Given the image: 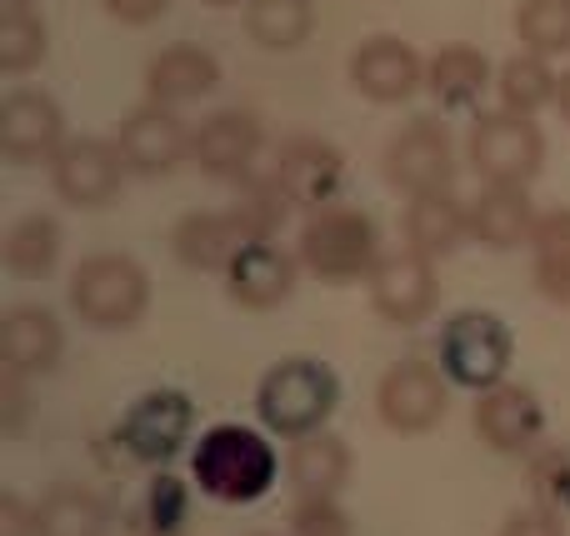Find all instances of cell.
Wrapping results in <instances>:
<instances>
[{
	"instance_id": "40",
	"label": "cell",
	"mask_w": 570,
	"mask_h": 536,
	"mask_svg": "<svg viewBox=\"0 0 570 536\" xmlns=\"http://www.w3.org/2000/svg\"><path fill=\"white\" fill-rule=\"evenodd\" d=\"M100 6H106L120 26H150V20H156L170 0H100Z\"/></svg>"
},
{
	"instance_id": "25",
	"label": "cell",
	"mask_w": 570,
	"mask_h": 536,
	"mask_svg": "<svg viewBox=\"0 0 570 536\" xmlns=\"http://www.w3.org/2000/svg\"><path fill=\"white\" fill-rule=\"evenodd\" d=\"M351 477V451H345L341 437H325V431H311V437L295 441L291 451V487L301 497H335Z\"/></svg>"
},
{
	"instance_id": "42",
	"label": "cell",
	"mask_w": 570,
	"mask_h": 536,
	"mask_svg": "<svg viewBox=\"0 0 570 536\" xmlns=\"http://www.w3.org/2000/svg\"><path fill=\"white\" fill-rule=\"evenodd\" d=\"M206 6H250V0H206Z\"/></svg>"
},
{
	"instance_id": "36",
	"label": "cell",
	"mask_w": 570,
	"mask_h": 536,
	"mask_svg": "<svg viewBox=\"0 0 570 536\" xmlns=\"http://www.w3.org/2000/svg\"><path fill=\"white\" fill-rule=\"evenodd\" d=\"M180 517H186V491H180V481L160 477L156 487H150V522H156L150 532H176Z\"/></svg>"
},
{
	"instance_id": "37",
	"label": "cell",
	"mask_w": 570,
	"mask_h": 536,
	"mask_svg": "<svg viewBox=\"0 0 570 536\" xmlns=\"http://www.w3.org/2000/svg\"><path fill=\"white\" fill-rule=\"evenodd\" d=\"M20 381H26L20 371H6V377H0V431H6V437H16V431L26 427V411H30Z\"/></svg>"
},
{
	"instance_id": "9",
	"label": "cell",
	"mask_w": 570,
	"mask_h": 536,
	"mask_svg": "<svg viewBox=\"0 0 570 536\" xmlns=\"http://www.w3.org/2000/svg\"><path fill=\"white\" fill-rule=\"evenodd\" d=\"M451 176H455V146L441 120H411L385 146V181L395 191H405V196L451 191Z\"/></svg>"
},
{
	"instance_id": "38",
	"label": "cell",
	"mask_w": 570,
	"mask_h": 536,
	"mask_svg": "<svg viewBox=\"0 0 570 536\" xmlns=\"http://www.w3.org/2000/svg\"><path fill=\"white\" fill-rule=\"evenodd\" d=\"M501 536H566V527H561V517H556L551 507H531V511L505 517Z\"/></svg>"
},
{
	"instance_id": "31",
	"label": "cell",
	"mask_w": 570,
	"mask_h": 536,
	"mask_svg": "<svg viewBox=\"0 0 570 536\" xmlns=\"http://www.w3.org/2000/svg\"><path fill=\"white\" fill-rule=\"evenodd\" d=\"M556 90H561V80H556V70L541 60V50H531V56H511L501 66V106L505 110L535 116L541 106L556 100Z\"/></svg>"
},
{
	"instance_id": "19",
	"label": "cell",
	"mask_w": 570,
	"mask_h": 536,
	"mask_svg": "<svg viewBox=\"0 0 570 536\" xmlns=\"http://www.w3.org/2000/svg\"><path fill=\"white\" fill-rule=\"evenodd\" d=\"M66 351V331L46 306H16L0 316V367L20 377H46Z\"/></svg>"
},
{
	"instance_id": "5",
	"label": "cell",
	"mask_w": 570,
	"mask_h": 536,
	"mask_svg": "<svg viewBox=\"0 0 570 536\" xmlns=\"http://www.w3.org/2000/svg\"><path fill=\"white\" fill-rule=\"evenodd\" d=\"M515 357L511 327L491 311H461V316L445 321L441 331V371L455 381V387L471 391H491L505 381Z\"/></svg>"
},
{
	"instance_id": "27",
	"label": "cell",
	"mask_w": 570,
	"mask_h": 536,
	"mask_svg": "<svg viewBox=\"0 0 570 536\" xmlns=\"http://www.w3.org/2000/svg\"><path fill=\"white\" fill-rule=\"evenodd\" d=\"M0 261L16 281H46L60 266V226L50 216H20L6 231Z\"/></svg>"
},
{
	"instance_id": "7",
	"label": "cell",
	"mask_w": 570,
	"mask_h": 536,
	"mask_svg": "<svg viewBox=\"0 0 570 536\" xmlns=\"http://www.w3.org/2000/svg\"><path fill=\"white\" fill-rule=\"evenodd\" d=\"M190 421H196V407H190L186 391H146L136 407L120 417L116 441L126 447L130 461H146V467H166L180 447L190 441Z\"/></svg>"
},
{
	"instance_id": "32",
	"label": "cell",
	"mask_w": 570,
	"mask_h": 536,
	"mask_svg": "<svg viewBox=\"0 0 570 536\" xmlns=\"http://www.w3.org/2000/svg\"><path fill=\"white\" fill-rule=\"evenodd\" d=\"M515 36L525 50H541V56L570 50V0H521Z\"/></svg>"
},
{
	"instance_id": "1",
	"label": "cell",
	"mask_w": 570,
	"mask_h": 536,
	"mask_svg": "<svg viewBox=\"0 0 570 536\" xmlns=\"http://www.w3.org/2000/svg\"><path fill=\"white\" fill-rule=\"evenodd\" d=\"M276 447H271L261 431L250 427H210L196 441V457H190V477L220 507H250L276 487Z\"/></svg>"
},
{
	"instance_id": "28",
	"label": "cell",
	"mask_w": 570,
	"mask_h": 536,
	"mask_svg": "<svg viewBox=\"0 0 570 536\" xmlns=\"http://www.w3.org/2000/svg\"><path fill=\"white\" fill-rule=\"evenodd\" d=\"M535 286H541L546 301L556 306H570V206H556L535 221Z\"/></svg>"
},
{
	"instance_id": "45",
	"label": "cell",
	"mask_w": 570,
	"mask_h": 536,
	"mask_svg": "<svg viewBox=\"0 0 570 536\" xmlns=\"http://www.w3.org/2000/svg\"><path fill=\"white\" fill-rule=\"evenodd\" d=\"M256 536H266V532H256Z\"/></svg>"
},
{
	"instance_id": "13",
	"label": "cell",
	"mask_w": 570,
	"mask_h": 536,
	"mask_svg": "<svg viewBox=\"0 0 570 536\" xmlns=\"http://www.w3.org/2000/svg\"><path fill=\"white\" fill-rule=\"evenodd\" d=\"M66 146V116L60 106L36 86H16L0 106V156L30 166V160H56Z\"/></svg>"
},
{
	"instance_id": "23",
	"label": "cell",
	"mask_w": 570,
	"mask_h": 536,
	"mask_svg": "<svg viewBox=\"0 0 570 536\" xmlns=\"http://www.w3.org/2000/svg\"><path fill=\"white\" fill-rule=\"evenodd\" d=\"M471 236V206L451 196V191H431V196H411L405 211V246H415L421 256H451L461 241Z\"/></svg>"
},
{
	"instance_id": "18",
	"label": "cell",
	"mask_w": 570,
	"mask_h": 536,
	"mask_svg": "<svg viewBox=\"0 0 570 536\" xmlns=\"http://www.w3.org/2000/svg\"><path fill=\"white\" fill-rule=\"evenodd\" d=\"M541 427H546L541 401L525 387H505L501 381V387L481 391V401H475V437L491 451H501V457H525L535 447V437H541Z\"/></svg>"
},
{
	"instance_id": "17",
	"label": "cell",
	"mask_w": 570,
	"mask_h": 536,
	"mask_svg": "<svg viewBox=\"0 0 570 536\" xmlns=\"http://www.w3.org/2000/svg\"><path fill=\"white\" fill-rule=\"evenodd\" d=\"M261 146H266V130H261V120L250 116V110H216V116H206L196 126V150H190V160H196L206 176L236 181V176H250Z\"/></svg>"
},
{
	"instance_id": "24",
	"label": "cell",
	"mask_w": 570,
	"mask_h": 536,
	"mask_svg": "<svg viewBox=\"0 0 570 536\" xmlns=\"http://www.w3.org/2000/svg\"><path fill=\"white\" fill-rule=\"evenodd\" d=\"M485 80H491V60H485V50L465 46V40H451L425 60V86L441 106H471L485 90Z\"/></svg>"
},
{
	"instance_id": "30",
	"label": "cell",
	"mask_w": 570,
	"mask_h": 536,
	"mask_svg": "<svg viewBox=\"0 0 570 536\" xmlns=\"http://www.w3.org/2000/svg\"><path fill=\"white\" fill-rule=\"evenodd\" d=\"M46 20L36 16V6H26V0H6V10H0V70L6 76H26V70H36L40 60H46Z\"/></svg>"
},
{
	"instance_id": "2",
	"label": "cell",
	"mask_w": 570,
	"mask_h": 536,
	"mask_svg": "<svg viewBox=\"0 0 570 536\" xmlns=\"http://www.w3.org/2000/svg\"><path fill=\"white\" fill-rule=\"evenodd\" d=\"M335 401H341L335 371L311 357H291V361H281V367H271L256 391L261 421H266L276 437H291V441L321 431L325 417L335 411Z\"/></svg>"
},
{
	"instance_id": "8",
	"label": "cell",
	"mask_w": 570,
	"mask_h": 536,
	"mask_svg": "<svg viewBox=\"0 0 570 536\" xmlns=\"http://www.w3.org/2000/svg\"><path fill=\"white\" fill-rule=\"evenodd\" d=\"M445 371L431 361H395L381 377L375 391V411L395 437H425V431L441 427L445 417Z\"/></svg>"
},
{
	"instance_id": "11",
	"label": "cell",
	"mask_w": 570,
	"mask_h": 536,
	"mask_svg": "<svg viewBox=\"0 0 570 536\" xmlns=\"http://www.w3.org/2000/svg\"><path fill=\"white\" fill-rule=\"evenodd\" d=\"M126 156H120L116 140H96V136H76L56 150L50 160V186L66 206H106L120 191L126 176Z\"/></svg>"
},
{
	"instance_id": "41",
	"label": "cell",
	"mask_w": 570,
	"mask_h": 536,
	"mask_svg": "<svg viewBox=\"0 0 570 536\" xmlns=\"http://www.w3.org/2000/svg\"><path fill=\"white\" fill-rule=\"evenodd\" d=\"M556 106H561V116L570 120V70L561 76V90H556Z\"/></svg>"
},
{
	"instance_id": "35",
	"label": "cell",
	"mask_w": 570,
	"mask_h": 536,
	"mask_svg": "<svg viewBox=\"0 0 570 536\" xmlns=\"http://www.w3.org/2000/svg\"><path fill=\"white\" fill-rule=\"evenodd\" d=\"M291 532L295 536H351V522L335 507V497H301Z\"/></svg>"
},
{
	"instance_id": "26",
	"label": "cell",
	"mask_w": 570,
	"mask_h": 536,
	"mask_svg": "<svg viewBox=\"0 0 570 536\" xmlns=\"http://www.w3.org/2000/svg\"><path fill=\"white\" fill-rule=\"evenodd\" d=\"M40 536H106L110 532V507L90 487H50L36 507Z\"/></svg>"
},
{
	"instance_id": "15",
	"label": "cell",
	"mask_w": 570,
	"mask_h": 536,
	"mask_svg": "<svg viewBox=\"0 0 570 536\" xmlns=\"http://www.w3.org/2000/svg\"><path fill=\"white\" fill-rule=\"evenodd\" d=\"M226 291L236 306L246 311H276L295 296V281H301V256L281 251L276 241H246V246L230 256V266L220 271Z\"/></svg>"
},
{
	"instance_id": "10",
	"label": "cell",
	"mask_w": 570,
	"mask_h": 536,
	"mask_svg": "<svg viewBox=\"0 0 570 536\" xmlns=\"http://www.w3.org/2000/svg\"><path fill=\"white\" fill-rule=\"evenodd\" d=\"M116 146H120V156H126V166L140 170V176H170L180 160H190L196 130H190L170 106H156V100H150V106L130 110V116L120 120Z\"/></svg>"
},
{
	"instance_id": "12",
	"label": "cell",
	"mask_w": 570,
	"mask_h": 536,
	"mask_svg": "<svg viewBox=\"0 0 570 536\" xmlns=\"http://www.w3.org/2000/svg\"><path fill=\"white\" fill-rule=\"evenodd\" d=\"M365 281H371V306L381 311L385 321H395V327L425 321L435 311V301H441V281H435L431 256H421L415 246L395 251V256H381Z\"/></svg>"
},
{
	"instance_id": "21",
	"label": "cell",
	"mask_w": 570,
	"mask_h": 536,
	"mask_svg": "<svg viewBox=\"0 0 570 536\" xmlns=\"http://www.w3.org/2000/svg\"><path fill=\"white\" fill-rule=\"evenodd\" d=\"M246 246V231L230 211H190L170 231V251L186 271H226L230 256Z\"/></svg>"
},
{
	"instance_id": "44",
	"label": "cell",
	"mask_w": 570,
	"mask_h": 536,
	"mask_svg": "<svg viewBox=\"0 0 570 536\" xmlns=\"http://www.w3.org/2000/svg\"><path fill=\"white\" fill-rule=\"evenodd\" d=\"M26 6H36V0H26Z\"/></svg>"
},
{
	"instance_id": "29",
	"label": "cell",
	"mask_w": 570,
	"mask_h": 536,
	"mask_svg": "<svg viewBox=\"0 0 570 536\" xmlns=\"http://www.w3.org/2000/svg\"><path fill=\"white\" fill-rule=\"evenodd\" d=\"M246 30H250V40L266 50H295L301 40H311L315 6L311 0H250Z\"/></svg>"
},
{
	"instance_id": "16",
	"label": "cell",
	"mask_w": 570,
	"mask_h": 536,
	"mask_svg": "<svg viewBox=\"0 0 570 536\" xmlns=\"http://www.w3.org/2000/svg\"><path fill=\"white\" fill-rule=\"evenodd\" d=\"M345 176V160L335 146L315 136H295L281 146L276 166H271V181L281 186V196L291 201L295 211H315V206H331V196L341 191Z\"/></svg>"
},
{
	"instance_id": "14",
	"label": "cell",
	"mask_w": 570,
	"mask_h": 536,
	"mask_svg": "<svg viewBox=\"0 0 570 536\" xmlns=\"http://www.w3.org/2000/svg\"><path fill=\"white\" fill-rule=\"evenodd\" d=\"M351 86L375 106H401L425 86V60L411 40L401 36H371L351 56Z\"/></svg>"
},
{
	"instance_id": "20",
	"label": "cell",
	"mask_w": 570,
	"mask_h": 536,
	"mask_svg": "<svg viewBox=\"0 0 570 536\" xmlns=\"http://www.w3.org/2000/svg\"><path fill=\"white\" fill-rule=\"evenodd\" d=\"M216 80H220L216 56L206 46H196V40H176V46L156 50V60L146 66V96L156 106H186V100L216 90Z\"/></svg>"
},
{
	"instance_id": "6",
	"label": "cell",
	"mask_w": 570,
	"mask_h": 536,
	"mask_svg": "<svg viewBox=\"0 0 570 536\" xmlns=\"http://www.w3.org/2000/svg\"><path fill=\"white\" fill-rule=\"evenodd\" d=\"M465 156H471V166L485 176V186H525L546 160V136H541V126H535V116H521V110L501 106L471 126Z\"/></svg>"
},
{
	"instance_id": "39",
	"label": "cell",
	"mask_w": 570,
	"mask_h": 536,
	"mask_svg": "<svg viewBox=\"0 0 570 536\" xmlns=\"http://www.w3.org/2000/svg\"><path fill=\"white\" fill-rule=\"evenodd\" d=\"M0 536H40L36 507H26L20 491H6V497H0Z\"/></svg>"
},
{
	"instance_id": "3",
	"label": "cell",
	"mask_w": 570,
	"mask_h": 536,
	"mask_svg": "<svg viewBox=\"0 0 570 536\" xmlns=\"http://www.w3.org/2000/svg\"><path fill=\"white\" fill-rule=\"evenodd\" d=\"M150 306V276L140 261L120 256V251H96L76 266L70 276V311L86 327L100 331H120L136 327Z\"/></svg>"
},
{
	"instance_id": "43",
	"label": "cell",
	"mask_w": 570,
	"mask_h": 536,
	"mask_svg": "<svg viewBox=\"0 0 570 536\" xmlns=\"http://www.w3.org/2000/svg\"><path fill=\"white\" fill-rule=\"evenodd\" d=\"M150 536H176V532H150Z\"/></svg>"
},
{
	"instance_id": "34",
	"label": "cell",
	"mask_w": 570,
	"mask_h": 536,
	"mask_svg": "<svg viewBox=\"0 0 570 536\" xmlns=\"http://www.w3.org/2000/svg\"><path fill=\"white\" fill-rule=\"evenodd\" d=\"M531 487L541 497V507L570 511V447H551L531 461Z\"/></svg>"
},
{
	"instance_id": "33",
	"label": "cell",
	"mask_w": 570,
	"mask_h": 536,
	"mask_svg": "<svg viewBox=\"0 0 570 536\" xmlns=\"http://www.w3.org/2000/svg\"><path fill=\"white\" fill-rule=\"evenodd\" d=\"M285 211H295V206L281 196L276 181L266 176V181H256V186L236 201V211H230V216H236V226L246 231V241H271L285 226Z\"/></svg>"
},
{
	"instance_id": "22",
	"label": "cell",
	"mask_w": 570,
	"mask_h": 536,
	"mask_svg": "<svg viewBox=\"0 0 570 536\" xmlns=\"http://www.w3.org/2000/svg\"><path fill=\"white\" fill-rule=\"evenodd\" d=\"M535 221H541V211L525 196V186H485L471 201V236L495 251L525 246L535 236Z\"/></svg>"
},
{
	"instance_id": "4",
	"label": "cell",
	"mask_w": 570,
	"mask_h": 536,
	"mask_svg": "<svg viewBox=\"0 0 570 536\" xmlns=\"http://www.w3.org/2000/svg\"><path fill=\"white\" fill-rule=\"evenodd\" d=\"M301 266L321 281H361L375 271V221L355 206H315L301 231Z\"/></svg>"
}]
</instances>
